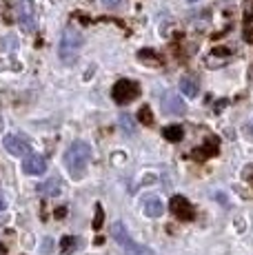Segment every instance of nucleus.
Here are the masks:
<instances>
[{
  "instance_id": "412c9836",
  "label": "nucleus",
  "mask_w": 253,
  "mask_h": 255,
  "mask_svg": "<svg viewBox=\"0 0 253 255\" xmlns=\"http://www.w3.org/2000/svg\"><path fill=\"white\" fill-rule=\"evenodd\" d=\"M102 4H105L107 9H125V0H102Z\"/></svg>"
},
{
  "instance_id": "bb28decb",
  "label": "nucleus",
  "mask_w": 253,
  "mask_h": 255,
  "mask_svg": "<svg viewBox=\"0 0 253 255\" xmlns=\"http://www.w3.org/2000/svg\"><path fill=\"white\" fill-rule=\"evenodd\" d=\"M187 2H198V0H187Z\"/></svg>"
},
{
  "instance_id": "b1692460",
  "label": "nucleus",
  "mask_w": 253,
  "mask_h": 255,
  "mask_svg": "<svg viewBox=\"0 0 253 255\" xmlns=\"http://www.w3.org/2000/svg\"><path fill=\"white\" fill-rule=\"evenodd\" d=\"M65 213H67V211H65V209H62V207H60V209H58V211H56V218H65Z\"/></svg>"
},
{
  "instance_id": "aec40b11",
  "label": "nucleus",
  "mask_w": 253,
  "mask_h": 255,
  "mask_svg": "<svg viewBox=\"0 0 253 255\" xmlns=\"http://www.w3.org/2000/svg\"><path fill=\"white\" fill-rule=\"evenodd\" d=\"M138 120L142 122V125H151L153 122V116H151V109L149 107H142V109L138 111Z\"/></svg>"
},
{
  "instance_id": "6e6552de",
  "label": "nucleus",
  "mask_w": 253,
  "mask_h": 255,
  "mask_svg": "<svg viewBox=\"0 0 253 255\" xmlns=\"http://www.w3.org/2000/svg\"><path fill=\"white\" fill-rule=\"evenodd\" d=\"M22 171H25L27 175H42L47 171V160L36 153L27 155L25 162H22Z\"/></svg>"
},
{
  "instance_id": "ddd939ff",
  "label": "nucleus",
  "mask_w": 253,
  "mask_h": 255,
  "mask_svg": "<svg viewBox=\"0 0 253 255\" xmlns=\"http://www.w3.org/2000/svg\"><path fill=\"white\" fill-rule=\"evenodd\" d=\"M164 213V204L158 198H147L144 200V215L147 218H160Z\"/></svg>"
},
{
  "instance_id": "0eeeda50",
  "label": "nucleus",
  "mask_w": 253,
  "mask_h": 255,
  "mask_svg": "<svg viewBox=\"0 0 253 255\" xmlns=\"http://www.w3.org/2000/svg\"><path fill=\"white\" fill-rule=\"evenodd\" d=\"M171 211L178 220H193V207L184 195H173L171 198Z\"/></svg>"
},
{
  "instance_id": "2eb2a0df",
  "label": "nucleus",
  "mask_w": 253,
  "mask_h": 255,
  "mask_svg": "<svg viewBox=\"0 0 253 255\" xmlns=\"http://www.w3.org/2000/svg\"><path fill=\"white\" fill-rule=\"evenodd\" d=\"M120 127H123V131L126 135H133L135 133V122H133V118H131L129 114L120 116Z\"/></svg>"
},
{
  "instance_id": "39448f33",
  "label": "nucleus",
  "mask_w": 253,
  "mask_h": 255,
  "mask_svg": "<svg viewBox=\"0 0 253 255\" xmlns=\"http://www.w3.org/2000/svg\"><path fill=\"white\" fill-rule=\"evenodd\" d=\"M2 146L7 149V153L16 155V158H22V155H31V149H29V142L20 135H7L2 140Z\"/></svg>"
},
{
  "instance_id": "a878e982",
  "label": "nucleus",
  "mask_w": 253,
  "mask_h": 255,
  "mask_svg": "<svg viewBox=\"0 0 253 255\" xmlns=\"http://www.w3.org/2000/svg\"><path fill=\"white\" fill-rule=\"evenodd\" d=\"M0 133H2V118H0Z\"/></svg>"
},
{
  "instance_id": "9b49d317",
  "label": "nucleus",
  "mask_w": 253,
  "mask_h": 255,
  "mask_svg": "<svg viewBox=\"0 0 253 255\" xmlns=\"http://www.w3.org/2000/svg\"><path fill=\"white\" fill-rule=\"evenodd\" d=\"M180 91L189 98H196L200 93V85H198V78L196 76H184L180 80Z\"/></svg>"
},
{
  "instance_id": "393cba45",
  "label": "nucleus",
  "mask_w": 253,
  "mask_h": 255,
  "mask_svg": "<svg viewBox=\"0 0 253 255\" xmlns=\"http://www.w3.org/2000/svg\"><path fill=\"white\" fill-rule=\"evenodd\" d=\"M4 209H7V204H4V198L0 195V211H4Z\"/></svg>"
},
{
  "instance_id": "f8f14e48",
  "label": "nucleus",
  "mask_w": 253,
  "mask_h": 255,
  "mask_svg": "<svg viewBox=\"0 0 253 255\" xmlns=\"http://www.w3.org/2000/svg\"><path fill=\"white\" fill-rule=\"evenodd\" d=\"M216 153H218V140L211 135V138L204 142L202 149H196L191 155H193L196 160H204V158H211V155H216Z\"/></svg>"
},
{
  "instance_id": "5701e85b",
  "label": "nucleus",
  "mask_w": 253,
  "mask_h": 255,
  "mask_svg": "<svg viewBox=\"0 0 253 255\" xmlns=\"http://www.w3.org/2000/svg\"><path fill=\"white\" fill-rule=\"evenodd\" d=\"M42 244H45V249H42V253H45V255H49V253H51V247H53V242H51L49 238H45V242H42Z\"/></svg>"
},
{
  "instance_id": "423d86ee",
  "label": "nucleus",
  "mask_w": 253,
  "mask_h": 255,
  "mask_svg": "<svg viewBox=\"0 0 253 255\" xmlns=\"http://www.w3.org/2000/svg\"><path fill=\"white\" fill-rule=\"evenodd\" d=\"M162 111L167 116H182L187 111V105L182 102V98L173 91H167L162 96Z\"/></svg>"
},
{
  "instance_id": "f03ea898",
  "label": "nucleus",
  "mask_w": 253,
  "mask_h": 255,
  "mask_svg": "<svg viewBox=\"0 0 253 255\" xmlns=\"http://www.w3.org/2000/svg\"><path fill=\"white\" fill-rule=\"evenodd\" d=\"M82 47V33L74 27H67L60 36V45H58V58L65 62L67 67H71L80 56Z\"/></svg>"
},
{
  "instance_id": "7ed1b4c3",
  "label": "nucleus",
  "mask_w": 253,
  "mask_h": 255,
  "mask_svg": "<svg viewBox=\"0 0 253 255\" xmlns=\"http://www.w3.org/2000/svg\"><path fill=\"white\" fill-rule=\"evenodd\" d=\"M18 22L25 33H33L38 27V13L36 4L31 0H18Z\"/></svg>"
},
{
  "instance_id": "4468645a",
  "label": "nucleus",
  "mask_w": 253,
  "mask_h": 255,
  "mask_svg": "<svg viewBox=\"0 0 253 255\" xmlns=\"http://www.w3.org/2000/svg\"><path fill=\"white\" fill-rule=\"evenodd\" d=\"M162 135H164V140H169V142H180L184 138V131L180 125H171V127H164Z\"/></svg>"
},
{
  "instance_id": "20e7f679",
  "label": "nucleus",
  "mask_w": 253,
  "mask_h": 255,
  "mask_svg": "<svg viewBox=\"0 0 253 255\" xmlns=\"http://www.w3.org/2000/svg\"><path fill=\"white\" fill-rule=\"evenodd\" d=\"M111 96H114V100L118 105H126V102L135 100L140 96V87L133 80H118L114 85V89H111Z\"/></svg>"
},
{
  "instance_id": "1a4fd4ad",
  "label": "nucleus",
  "mask_w": 253,
  "mask_h": 255,
  "mask_svg": "<svg viewBox=\"0 0 253 255\" xmlns=\"http://www.w3.org/2000/svg\"><path fill=\"white\" fill-rule=\"evenodd\" d=\"M62 189H65V184H62L60 178H49L47 182H42L40 186H38V191H40L42 195H47V198H56V195H60Z\"/></svg>"
},
{
  "instance_id": "a211bd4d",
  "label": "nucleus",
  "mask_w": 253,
  "mask_h": 255,
  "mask_svg": "<svg viewBox=\"0 0 253 255\" xmlns=\"http://www.w3.org/2000/svg\"><path fill=\"white\" fill-rule=\"evenodd\" d=\"M138 58H140V60H142V62H151L153 67H158V65H160V58L155 56V53L151 51V49H142V51L138 53Z\"/></svg>"
},
{
  "instance_id": "f257e3e1",
  "label": "nucleus",
  "mask_w": 253,
  "mask_h": 255,
  "mask_svg": "<svg viewBox=\"0 0 253 255\" xmlns=\"http://www.w3.org/2000/svg\"><path fill=\"white\" fill-rule=\"evenodd\" d=\"M89 160H91V146L87 144L85 140L71 142V146L65 153V166H67L71 178L80 180L82 175H85L87 166H89Z\"/></svg>"
},
{
  "instance_id": "9d476101",
  "label": "nucleus",
  "mask_w": 253,
  "mask_h": 255,
  "mask_svg": "<svg viewBox=\"0 0 253 255\" xmlns=\"http://www.w3.org/2000/svg\"><path fill=\"white\" fill-rule=\"evenodd\" d=\"M111 235H114V240L120 244L123 249H129L131 244H133V240L129 238V233H126V227L123 222H116L114 227H111Z\"/></svg>"
},
{
  "instance_id": "6ab92c4d",
  "label": "nucleus",
  "mask_w": 253,
  "mask_h": 255,
  "mask_svg": "<svg viewBox=\"0 0 253 255\" xmlns=\"http://www.w3.org/2000/svg\"><path fill=\"white\" fill-rule=\"evenodd\" d=\"M102 222H105V211H102V204H96V215H94V231H100Z\"/></svg>"
},
{
  "instance_id": "4be33fe9",
  "label": "nucleus",
  "mask_w": 253,
  "mask_h": 255,
  "mask_svg": "<svg viewBox=\"0 0 253 255\" xmlns=\"http://www.w3.org/2000/svg\"><path fill=\"white\" fill-rule=\"evenodd\" d=\"M242 178L251 180V182H253V164H249V166H245V169H242Z\"/></svg>"
},
{
  "instance_id": "dca6fc26",
  "label": "nucleus",
  "mask_w": 253,
  "mask_h": 255,
  "mask_svg": "<svg viewBox=\"0 0 253 255\" xmlns=\"http://www.w3.org/2000/svg\"><path fill=\"white\" fill-rule=\"evenodd\" d=\"M125 255H155L149 247H144V244H131L129 249H125Z\"/></svg>"
},
{
  "instance_id": "f3484780",
  "label": "nucleus",
  "mask_w": 253,
  "mask_h": 255,
  "mask_svg": "<svg viewBox=\"0 0 253 255\" xmlns=\"http://www.w3.org/2000/svg\"><path fill=\"white\" fill-rule=\"evenodd\" d=\"M78 247V238H71V235H67V238L60 240V249H62V255H69L74 249Z\"/></svg>"
}]
</instances>
